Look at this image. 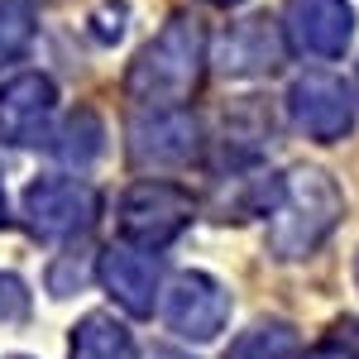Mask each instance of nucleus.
I'll return each instance as SVG.
<instances>
[{"instance_id": "22", "label": "nucleus", "mask_w": 359, "mask_h": 359, "mask_svg": "<svg viewBox=\"0 0 359 359\" xmlns=\"http://www.w3.org/2000/svg\"><path fill=\"white\" fill-rule=\"evenodd\" d=\"M211 5H240V0H211Z\"/></svg>"}, {"instance_id": "7", "label": "nucleus", "mask_w": 359, "mask_h": 359, "mask_svg": "<svg viewBox=\"0 0 359 359\" xmlns=\"http://www.w3.org/2000/svg\"><path fill=\"white\" fill-rule=\"evenodd\" d=\"M163 321L172 335H182L192 345H206L230 321V292L211 273H177L163 287Z\"/></svg>"}, {"instance_id": "15", "label": "nucleus", "mask_w": 359, "mask_h": 359, "mask_svg": "<svg viewBox=\"0 0 359 359\" xmlns=\"http://www.w3.org/2000/svg\"><path fill=\"white\" fill-rule=\"evenodd\" d=\"M221 359H297V331L287 321H259Z\"/></svg>"}, {"instance_id": "9", "label": "nucleus", "mask_w": 359, "mask_h": 359, "mask_svg": "<svg viewBox=\"0 0 359 359\" xmlns=\"http://www.w3.org/2000/svg\"><path fill=\"white\" fill-rule=\"evenodd\" d=\"M53 111H57V91L43 72H20L0 86V139L15 149H34L48 144L53 135Z\"/></svg>"}, {"instance_id": "16", "label": "nucleus", "mask_w": 359, "mask_h": 359, "mask_svg": "<svg viewBox=\"0 0 359 359\" xmlns=\"http://www.w3.org/2000/svg\"><path fill=\"white\" fill-rule=\"evenodd\" d=\"M34 43V5L29 0H0V67L15 62Z\"/></svg>"}, {"instance_id": "3", "label": "nucleus", "mask_w": 359, "mask_h": 359, "mask_svg": "<svg viewBox=\"0 0 359 359\" xmlns=\"http://www.w3.org/2000/svg\"><path fill=\"white\" fill-rule=\"evenodd\" d=\"M25 230L43 245H72L101 216V196L86 177H39L25 187Z\"/></svg>"}, {"instance_id": "8", "label": "nucleus", "mask_w": 359, "mask_h": 359, "mask_svg": "<svg viewBox=\"0 0 359 359\" xmlns=\"http://www.w3.org/2000/svg\"><path fill=\"white\" fill-rule=\"evenodd\" d=\"M283 39L287 48L306 57H340L355 39V5L350 0H287Z\"/></svg>"}, {"instance_id": "20", "label": "nucleus", "mask_w": 359, "mask_h": 359, "mask_svg": "<svg viewBox=\"0 0 359 359\" xmlns=\"http://www.w3.org/2000/svg\"><path fill=\"white\" fill-rule=\"evenodd\" d=\"M96 20H101V29H96L101 39H120V34H125V5H106Z\"/></svg>"}, {"instance_id": "1", "label": "nucleus", "mask_w": 359, "mask_h": 359, "mask_svg": "<svg viewBox=\"0 0 359 359\" xmlns=\"http://www.w3.org/2000/svg\"><path fill=\"white\" fill-rule=\"evenodd\" d=\"M206 72V29L192 15H172L130 62L125 91L139 106H182L192 101Z\"/></svg>"}, {"instance_id": "12", "label": "nucleus", "mask_w": 359, "mask_h": 359, "mask_svg": "<svg viewBox=\"0 0 359 359\" xmlns=\"http://www.w3.org/2000/svg\"><path fill=\"white\" fill-rule=\"evenodd\" d=\"M278 187H283V177L273 172H264V168H254L249 158L221 172L216 177V192H211V211H216V221H249V216H269L278 201Z\"/></svg>"}, {"instance_id": "13", "label": "nucleus", "mask_w": 359, "mask_h": 359, "mask_svg": "<svg viewBox=\"0 0 359 359\" xmlns=\"http://www.w3.org/2000/svg\"><path fill=\"white\" fill-rule=\"evenodd\" d=\"M67 359H135V335L115 311H86L72 326Z\"/></svg>"}, {"instance_id": "2", "label": "nucleus", "mask_w": 359, "mask_h": 359, "mask_svg": "<svg viewBox=\"0 0 359 359\" xmlns=\"http://www.w3.org/2000/svg\"><path fill=\"white\" fill-rule=\"evenodd\" d=\"M340 216H345V196H340L331 172L306 163L292 168L278 187L273 211H269V254L283 264L316 254L321 240L340 225Z\"/></svg>"}, {"instance_id": "4", "label": "nucleus", "mask_w": 359, "mask_h": 359, "mask_svg": "<svg viewBox=\"0 0 359 359\" xmlns=\"http://www.w3.org/2000/svg\"><path fill=\"white\" fill-rule=\"evenodd\" d=\"M125 149L139 172H172L196 158L201 125L182 106H144L125 130Z\"/></svg>"}, {"instance_id": "10", "label": "nucleus", "mask_w": 359, "mask_h": 359, "mask_svg": "<svg viewBox=\"0 0 359 359\" xmlns=\"http://www.w3.org/2000/svg\"><path fill=\"white\" fill-rule=\"evenodd\" d=\"M283 57H287L283 25L269 20V15H249V20H240V25H230L221 34L211 62L225 77H264V72L283 67Z\"/></svg>"}, {"instance_id": "23", "label": "nucleus", "mask_w": 359, "mask_h": 359, "mask_svg": "<svg viewBox=\"0 0 359 359\" xmlns=\"http://www.w3.org/2000/svg\"><path fill=\"white\" fill-rule=\"evenodd\" d=\"M355 273H359V264H355Z\"/></svg>"}, {"instance_id": "11", "label": "nucleus", "mask_w": 359, "mask_h": 359, "mask_svg": "<svg viewBox=\"0 0 359 359\" xmlns=\"http://www.w3.org/2000/svg\"><path fill=\"white\" fill-rule=\"evenodd\" d=\"M101 283L115 302L125 306L130 316H154L158 306V287H163V264L154 259V249H139V245H111L101 254Z\"/></svg>"}, {"instance_id": "19", "label": "nucleus", "mask_w": 359, "mask_h": 359, "mask_svg": "<svg viewBox=\"0 0 359 359\" xmlns=\"http://www.w3.org/2000/svg\"><path fill=\"white\" fill-rule=\"evenodd\" d=\"M0 321H5V326L29 321V287L15 273H0Z\"/></svg>"}, {"instance_id": "5", "label": "nucleus", "mask_w": 359, "mask_h": 359, "mask_svg": "<svg viewBox=\"0 0 359 359\" xmlns=\"http://www.w3.org/2000/svg\"><path fill=\"white\" fill-rule=\"evenodd\" d=\"M192 196L177 182H135L120 196V240L139 249H163L192 225Z\"/></svg>"}, {"instance_id": "18", "label": "nucleus", "mask_w": 359, "mask_h": 359, "mask_svg": "<svg viewBox=\"0 0 359 359\" xmlns=\"http://www.w3.org/2000/svg\"><path fill=\"white\" fill-rule=\"evenodd\" d=\"M297 359H359V321H340L335 335H326L316 350H306Z\"/></svg>"}, {"instance_id": "6", "label": "nucleus", "mask_w": 359, "mask_h": 359, "mask_svg": "<svg viewBox=\"0 0 359 359\" xmlns=\"http://www.w3.org/2000/svg\"><path fill=\"white\" fill-rule=\"evenodd\" d=\"M287 120L292 130L316 144H335L355 130V96L331 72H306L287 86Z\"/></svg>"}, {"instance_id": "17", "label": "nucleus", "mask_w": 359, "mask_h": 359, "mask_svg": "<svg viewBox=\"0 0 359 359\" xmlns=\"http://www.w3.org/2000/svg\"><path fill=\"white\" fill-rule=\"evenodd\" d=\"M86 278H91V249L86 245L67 249V254H57L53 269H48V292H53V297H72Z\"/></svg>"}, {"instance_id": "14", "label": "nucleus", "mask_w": 359, "mask_h": 359, "mask_svg": "<svg viewBox=\"0 0 359 359\" xmlns=\"http://www.w3.org/2000/svg\"><path fill=\"white\" fill-rule=\"evenodd\" d=\"M48 149H53L57 163H67V168H86L91 158H101V149H106V130H101L96 111H72L53 135H48Z\"/></svg>"}, {"instance_id": "21", "label": "nucleus", "mask_w": 359, "mask_h": 359, "mask_svg": "<svg viewBox=\"0 0 359 359\" xmlns=\"http://www.w3.org/2000/svg\"><path fill=\"white\" fill-rule=\"evenodd\" d=\"M10 221V216H5V182H0V225Z\"/></svg>"}]
</instances>
